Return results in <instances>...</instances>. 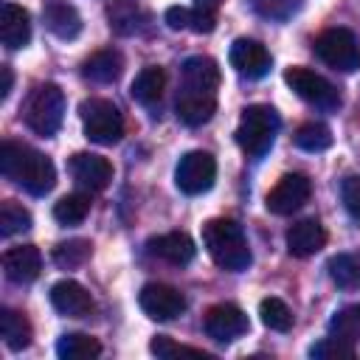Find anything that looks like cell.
<instances>
[{
    "label": "cell",
    "mask_w": 360,
    "mask_h": 360,
    "mask_svg": "<svg viewBox=\"0 0 360 360\" xmlns=\"http://www.w3.org/2000/svg\"><path fill=\"white\" fill-rule=\"evenodd\" d=\"M0 174L17 186H22L28 194L42 197L53 188L56 183V169L51 158L42 152L17 143V141H3L0 143Z\"/></svg>",
    "instance_id": "cell-1"
},
{
    "label": "cell",
    "mask_w": 360,
    "mask_h": 360,
    "mask_svg": "<svg viewBox=\"0 0 360 360\" xmlns=\"http://www.w3.org/2000/svg\"><path fill=\"white\" fill-rule=\"evenodd\" d=\"M202 245H205L208 256L214 259V264H219L222 270H231V273L248 270V264L253 259L242 225L228 217H217L202 225Z\"/></svg>",
    "instance_id": "cell-2"
},
{
    "label": "cell",
    "mask_w": 360,
    "mask_h": 360,
    "mask_svg": "<svg viewBox=\"0 0 360 360\" xmlns=\"http://www.w3.org/2000/svg\"><path fill=\"white\" fill-rule=\"evenodd\" d=\"M278 129H281V118L270 104H250L242 110V118L236 127V143L245 155L262 158L273 146Z\"/></svg>",
    "instance_id": "cell-3"
},
{
    "label": "cell",
    "mask_w": 360,
    "mask_h": 360,
    "mask_svg": "<svg viewBox=\"0 0 360 360\" xmlns=\"http://www.w3.org/2000/svg\"><path fill=\"white\" fill-rule=\"evenodd\" d=\"M22 118H25L28 129L37 135H42V138L56 135V129L62 127V118H65V93L53 82L39 84L31 93V98L22 110Z\"/></svg>",
    "instance_id": "cell-4"
},
{
    "label": "cell",
    "mask_w": 360,
    "mask_h": 360,
    "mask_svg": "<svg viewBox=\"0 0 360 360\" xmlns=\"http://www.w3.org/2000/svg\"><path fill=\"white\" fill-rule=\"evenodd\" d=\"M84 135L98 146H112L124 138V115L107 98H87L79 107Z\"/></svg>",
    "instance_id": "cell-5"
},
{
    "label": "cell",
    "mask_w": 360,
    "mask_h": 360,
    "mask_svg": "<svg viewBox=\"0 0 360 360\" xmlns=\"http://www.w3.org/2000/svg\"><path fill=\"white\" fill-rule=\"evenodd\" d=\"M312 51L323 65H329L340 73H352V70L360 68V39L349 28L321 31L312 42Z\"/></svg>",
    "instance_id": "cell-6"
},
{
    "label": "cell",
    "mask_w": 360,
    "mask_h": 360,
    "mask_svg": "<svg viewBox=\"0 0 360 360\" xmlns=\"http://www.w3.org/2000/svg\"><path fill=\"white\" fill-rule=\"evenodd\" d=\"M284 82L292 87V93L298 98H304L307 104L318 107V110H338L340 107V93L338 87L323 79L321 73L309 70V68H301V65H292L284 70Z\"/></svg>",
    "instance_id": "cell-7"
},
{
    "label": "cell",
    "mask_w": 360,
    "mask_h": 360,
    "mask_svg": "<svg viewBox=\"0 0 360 360\" xmlns=\"http://www.w3.org/2000/svg\"><path fill=\"white\" fill-rule=\"evenodd\" d=\"M217 180V160L214 155L202 152V149H194V152H186L174 169V183L183 194H202L214 186Z\"/></svg>",
    "instance_id": "cell-8"
},
{
    "label": "cell",
    "mask_w": 360,
    "mask_h": 360,
    "mask_svg": "<svg viewBox=\"0 0 360 360\" xmlns=\"http://www.w3.org/2000/svg\"><path fill=\"white\" fill-rule=\"evenodd\" d=\"M312 197V180L301 172H292V174H284L264 197V205L270 214L276 217H290L295 214L298 208H304Z\"/></svg>",
    "instance_id": "cell-9"
},
{
    "label": "cell",
    "mask_w": 360,
    "mask_h": 360,
    "mask_svg": "<svg viewBox=\"0 0 360 360\" xmlns=\"http://www.w3.org/2000/svg\"><path fill=\"white\" fill-rule=\"evenodd\" d=\"M138 304H141V309L146 312V318H152V321H172V318L183 315V309H186V295H183L177 287H172V284L152 281V284H143V287H141Z\"/></svg>",
    "instance_id": "cell-10"
},
{
    "label": "cell",
    "mask_w": 360,
    "mask_h": 360,
    "mask_svg": "<svg viewBox=\"0 0 360 360\" xmlns=\"http://www.w3.org/2000/svg\"><path fill=\"white\" fill-rule=\"evenodd\" d=\"M205 335L217 343H231L236 338H242L248 329H250V321L248 315L236 307V304H214L208 312H205Z\"/></svg>",
    "instance_id": "cell-11"
},
{
    "label": "cell",
    "mask_w": 360,
    "mask_h": 360,
    "mask_svg": "<svg viewBox=\"0 0 360 360\" xmlns=\"http://www.w3.org/2000/svg\"><path fill=\"white\" fill-rule=\"evenodd\" d=\"M70 174L84 191H104L112 183V163L96 152H76L70 158Z\"/></svg>",
    "instance_id": "cell-12"
},
{
    "label": "cell",
    "mask_w": 360,
    "mask_h": 360,
    "mask_svg": "<svg viewBox=\"0 0 360 360\" xmlns=\"http://www.w3.org/2000/svg\"><path fill=\"white\" fill-rule=\"evenodd\" d=\"M228 62L231 68L239 73V76H248V79H262L267 70H270V53L262 42L256 39H248V37H239L231 51H228Z\"/></svg>",
    "instance_id": "cell-13"
},
{
    "label": "cell",
    "mask_w": 360,
    "mask_h": 360,
    "mask_svg": "<svg viewBox=\"0 0 360 360\" xmlns=\"http://www.w3.org/2000/svg\"><path fill=\"white\" fill-rule=\"evenodd\" d=\"M219 79H222L219 65L211 56H188L180 68V90H186V93L217 96Z\"/></svg>",
    "instance_id": "cell-14"
},
{
    "label": "cell",
    "mask_w": 360,
    "mask_h": 360,
    "mask_svg": "<svg viewBox=\"0 0 360 360\" xmlns=\"http://www.w3.org/2000/svg\"><path fill=\"white\" fill-rule=\"evenodd\" d=\"M3 270L14 284H28L42 273V253L37 245H17L3 253Z\"/></svg>",
    "instance_id": "cell-15"
},
{
    "label": "cell",
    "mask_w": 360,
    "mask_h": 360,
    "mask_svg": "<svg viewBox=\"0 0 360 360\" xmlns=\"http://www.w3.org/2000/svg\"><path fill=\"white\" fill-rule=\"evenodd\" d=\"M51 304H53L56 312H62L68 318H84V315L93 312L90 292L73 278H62L51 287Z\"/></svg>",
    "instance_id": "cell-16"
},
{
    "label": "cell",
    "mask_w": 360,
    "mask_h": 360,
    "mask_svg": "<svg viewBox=\"0 0 360 360\" xmlns=\"http://www.w3.org/2000/svg\"><path fill=\"white\" fill-rule=\"evenodd\" d=\"M107 22L118 37L141 34L149 22L146 8L138 0H110L107 3Z\"/></svg>",
    "instance_id": "cell-17"
},
{
    "label": "cell",
    "mask_w": 360,
    "mask_h": 360,
    "mask_svg": "<svg viewBox=\"0 0 360 360\" xmlns=\"http://www.w3.org/2000/svg\"><path fill=\"white\" fill-rule=\"evenodd\" d=\"M149 253L163 259V262H169V264H174V267H186L194 259L197 248H194V239L188 233L172 231V233H160V236L149 239Z\"/></svg>",
    "instance_id": "cell-18"
},
{
    "label": "cell",
    "mask_w": 360,
    "mask_h": 360,
    "mask_svg": "<svg viewBox=\"0 0 360 360\" xmlns=\"http://www.w3.org/2000/svg\"><path fill=\"white\" fill-rule=\"evenodd\" d=\"M0 39L11 51L28 45V39H31V17H28V11L22 6H17V3H3L0 6Z\"/></svg>",
    "instance_id": "cell-19"
},
{
    "label": "cell",
    "mask_w": 360,
    "mask_h": 360,
    "mask_svg": "<svg viewBox=\"0 0 360 360\" xmlns=\"http://www.w3.org/2000/svg\"><path fill=\"white\" fill-rule=\"evenodd\" d=\"M326 245V228L318 219H301L287 231V250L290 256L307 259L315 256Z\"/></svg>",
    "instance_id": "cell-20"
},
{
    "label": "cell",
    "mask_w": 360,
    "mask_h": 360,
    "mask_svg": "<svg viewBox=\"0 0 360 360\" xmlns=\"http://www.w3.org/2000/svg\"><path fill=\"white\" fill-rule=\"evenodd\" d=\"M42 20H45V28L59 39H73L82 31V17L68 0H45Z\"/></svg>",
    "instance_id": "cell-21"
},
{
    "label": "cell",
    "mask_w": 360,
    "mask_h": 360,
    "mask_svg": "<svg viewBox=\"0 0 360 360\" xmlns=\"http://www.w3.org/2000/svg\"><path fill=\"white\" fill-rule=\"evenodd\" d=\"M124 73V56L115 48H101L82 62V76L96 84H112Z\"/></svg>",
    "instance_id": "cell-22"
},
{
    "label": "cell",
    "mask_w": 360,
    "mask_h": 360,
    "mask_svg": "<svg viewBox=\"0 0 360 360\" xmlns=\"http://www.w3.org/2000/svg\"><path fill=\"white\" fill-rule=\"evenodd\" d=\"M174 110H177V118H180L186 127H200V124L211 121V115L217 112V96H202V93L177 90Z\"/></svg>",
    "instance_id": "cell-23"
},
{
    "label": "cell",
    "mask_w": 360,
    "mask_h": 360,
    "mask_svg": "<svg viewBox=\"0 0 360 360\" xmlns=\"http://www.w3.org/2000/svg\"><path fill=\"white\" fill-rule=\"evenodd\" d=\"M163 90H166V70L160 65H146L135 76V82L129 87V96L143 107H155V104H160Z\"/></svg>",
    "instance_id": "cell-24"
},
{
    "label": "cell",
    "mask_w": 360,
    "mask_h": 360,
    "mask_svg": "<svg viewBox=\"0 0 360 360\" xmlns=\"http://www.w3.org/2000/svg\"><path fill=\"white\" fill-rule=\"evenodd\" d=\"M0 335H3V340L11 352H22L31 343L34 329H31V321L22 312L6 307V309H0Z\"/></svg>",
    "instance_id": "cell-25"
},
{
    "label": "cell",
    "mask_w": 360,
    "mask_h": 360,
    "mask_svg": "<svg viewBox=\"0 0 360 360\" xmlns=\"http://www.w3.org/2000/svg\"><path fill=\"white\" fill-rule=\"evenodd\" d=\"M56 354L62 360H93L101 354V343L84 332H68L56 343Z\"/></svg>",
    "instance_id": "cell-26"
},
{
    "label": "cell",
    "mask_w": 360,
    "mask_h": 360,
    "mask_svg": "<svg viewBox=\"0 0 360 360\" xmlns=\"http://www.w3.org/2000/svg\"><path fill=\"white\" fill-rule=\"evenodd\" d=\"M326 270L340 290H360V253H338L326 262Z\"/></svg>",
    "instance_id": "cell-27"
},
{
    "label": "cell",
    "mask_w": 360,
    "mask_h": 360,
    "mask_svg": "<svg viewBox=\"0 0 360 360\" xmlns=\"http://www.w3.org/2000/svg\"><path fill=\"white\" fill-rule=\"evenodd\" d=\"M87 214H90V194H84V191L65 194L53 205V219L59 225H79V222L87 219Z\"/></svg>",
    "instance_id": "cell-28"
},
{
    "label": "cell",
    "mask_w": 360,
    "mask_h": 360,
    "mask_svg": "<svg viewBox=\"0 0 360 360\" xmlns=\"http://www.w3.org/2000/svg\"><path fill=\"white\" fill-rule=\"evenodd\" d=\"M90 253H93L90 239H68V242H59V245L53 248L51 259H53V264L62 267V270H76V267H82V264L90 259Z\"/></svg>",
    "instance_id": "cell-29"
},
{
    "label": "cell",
    "mask_w": 360,
    "mask_h": 360,
    "mask_svg": "<svg viewBox=\"0 0 360 360\" xmlns=\"http://www.w3.org/2000/svg\"><path fill=\"white\" fill-rule=\"evenodd\" d=\"M329 335L338 340H346V343L360 340V304L340 307L329 321Z\"/></svg>",
    "instance_id": "cell-30"
},
{
    "label": "cell",
    "mask_w": 360,
    "mask_h": 360,
    "mask_svg": "<svg viewBox=\"0 0 360 360\" xmlns=\"http://www.w3.org/2000/svg\"><path fill=\"white\" fill-rule=\"evenodd\" d=\"M295 146L304 152H323L332 146V129L321 121H307L295 129Z\"/></svg>",
    "instance_id": "cell-31"
},
{
    "label": "cell",
    "mask_w": 360,
    "mask_h": 360,
    "mask_svg": "<svg viewBox=\"0 0 360 360\" xmlns=\"http://www.w3.org/2000/svg\"><path fill=\"white\" fill-rule=\"evenodd\" d=\"M259 315H262V323L273 332H290L292 329V312L281 298H264L259 304Z\"/></svg>",
    "instance_id": "cell-32"
},
{
    "label": "cell",
    "mask_w": 360,
    "mask_h": 360,
    "mask_svg": "<svg viewBox=\"0 0 360 360\" xmlns=\"http://www.w3.org/2000/svg\"><path fill=\"white\" fill-rule=\"evenodd\" d=\"M28 228H31V214L14 200H3L0 202V233L14 236V233H22Z\"/></svg>",
    "instance_id": "cell-33"
},
{
    "label": "cell",
    "mask_w": 360,
    "mask_h": 360,
    "mask_svg": "<svg viewBox=\"0 0 360 360\" xmlns=\"http://www.w3.org/2000/svg\"><path fill=\"white\" fill-rule=\"evenodd\" d=\"M149 352L163 357V360H174V357H200V360H211L208 352L202 349H194V346H183L177 340H172L169 335H155L152 343H149Z\"/></svg>",
    "instance_id": "cell-34"
},
{
    "label": "cell",
    "mask_w": 360,
    "mask_h": 360,
    "mask_svg": "<svg viewBox=\"0 0 360 360\" xmlns=\"http://www.w3.org/2000/svg\"><path fill=\"white\" fill-rule=\"evenodd\" d=\"M309 357L315 360H354V343L338 340V338H323L315 346H309Z\"/></svg>",
    "instance_id": "cell-35"
},
{
    "label": "cell",
    "mask_w": 360,
    "mask_h": 360,
    "mask_svg": "<svg viewBox=\"0 0 360 360\" xmlns=\"http://www.w3.org/2000/svg\"><path fill=\"white\" fill-rule=\"evenodd\" d=\"M340 200H343L349 217L360 222V174H352L340 183Z\"/></svg>",
    "instance_id": "cell-36"
},
{
    "label": "cell",
    "mask_w": 360,
    "mask_h": 360,
    "mask_svg": "<svg viewBox=\"0 0 360 360\" xmlns=\"http://www.w3.org/2000/svg\"><path fill=\"white\" fill-rule=\"evenodd\" d=\"M214 28H217V11L214 8H202V6L188 8V31H194V34H211Z\"/></svg>",
    "instance_id": "cell-37"
},
{
    "label": "cell",
    "mask_w": 360,
    "mask_h": 360,
    "mask_svg": "<svg viewBox=\"0 0 360 360\" xmlns=\"http://www.w3.org/2000/svg\"><path fill=\"white\" fill-rule=\"evenodd\" d=\"M250 3L262 17L270 20H284L292 14V0H250Z\"/></svg>",
    "instance_id": "cell-38"
},
{
    "label": "cell",
    "mask_w": 360,
    "mask_h": 360,
    "mask_svg": "<svg viewBox=\"0 0 360 360\" xmlns=\"http://www.w3.org/2000/svg\"><path fill=\"white\" fill-rule=\"evenodd\" d=\"M166 25L172 31H186L188 28V8L186 6H172L166 8Z\"/></svg>",
    "instance_id": "cell-39"
},
{
    "label": "cell",
    "mask_w": 360,
    "mask_h": 360,
    "mask_svg": "<svg viewBox=\"0 0 360 360\" xmlns=\"http://www.w3.org/2000/svg\"><path fill=\"white\" fill-rule=\"evenodd\" d=\"M0 76H3V84H0V98H6V96H8V90H11V82H14L11 68H8V65H0Z\"/></svg>",
    "instance_id": "cell-40"
},
{
    "label": "cell",
    "mask_w": 360,
    "mask_h": 360,
    "mask_svg": "<svg viewBox=\"0 0 360 360\" xmlns=\"http://www.w3.org/2000/svg\"><path fill=\"white\" fill-rule=\"evenodd\" d=\"M197 6H202V8H214V11H217V6H222V0H197Z\"/></svg>",
    "instance_id": "cell-41"
}]
</instances>
